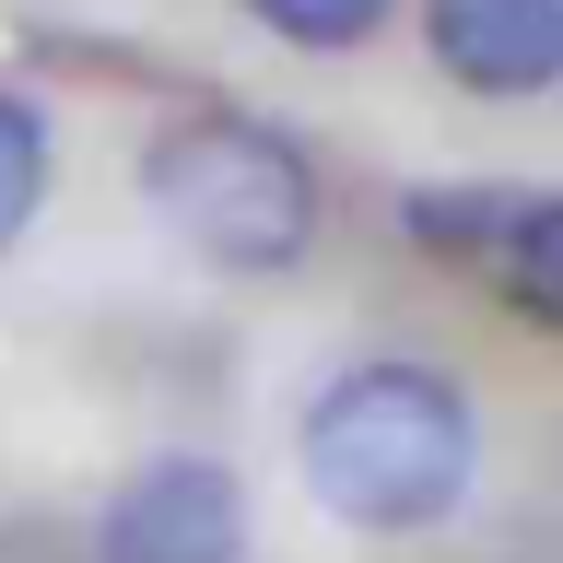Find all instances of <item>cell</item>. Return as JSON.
<instances>
[{
  "label": "cell",
  "instance_id": "obj_1",
  "mask_svg": "<svg viewBox=\"0 0 563 563\" xmlns=\"http://www.w3.org/2000/svg\"><path fill=\"white\" fill-rule=\"evenodd\" d=\"M470 470H482V422L434 364H352L306 411V493L364 540H411L457 517Z\"/></svg>",
  "mask_w": 563,
  "mask_h": 563
},
{
  "label": "cell",
  "instance_id": "obj_2",
  "mask_svg": "<svg viewBox=\"0 0 563 563\" xmlns=\"http://www.w3.org/2000/svg\"><path fill=\"white\" fill-rule=\"evenodd\" d=\"M141 188L176 235L200 246L211 271H294L317 246V165L282 130L235 118V106H200V118H165L153 153H141Z\"/></svg>",
  "mask_w": 563,
  "mask_h": 563
},
{
  "label": "cell",
  "instance_id": "obj_3",
  "mask_svg": "<svg viewBox=\"0 0 563 563\" xmlns=\"http://www.w3.org/2000/svg\"><path fill=\"white\" fill-rule=\"evenodd\" d=\"M95 563H246V482L223 457H141L95 517Z\"/></svg>",
  "mask_w": 563,
  "mask_h": 563
},
{
  "label": "cell",
  "instance_id": "obj_4",
  "mask_svg": "<svg viewBox=\"0 0 563 563\" xmlns=\"http://www.w3.org/2000/svg\"><path fill=\"white\" fill-rule=\"evenodd\" d=\"M434 70L470 95H552L563 82V0H422Z\"/></svg>",
  "mask_w": 563,
  "mask_h": 563
},
{
  "label": "cell",
  "instance_id": "obj_5",
  "mask_svg": "<svg viewBox=\"0 0 563 563\" xmlns=\"http://www.w3.org/2000/svg\"><path fill=\"white\" fill-rule=\"evenodd\" d=\"M493 271H505L517 317L563 329V200H517V211H505V235H493Z\"/></svg>",
  "mask_w": 563,
  "mask_h": 563
},
{
  "label": "cell",
  "instance_id": "obj_6",
  "mask_svg": "<svg viewBox=\"0 0 563 563\" xmlns=\"http://www.w3.org/2000/svg\"><path fill=\"white\" fill-rule=\"evenodd\" d=\"M47 211V118L24 95H0V246Z\"/></svg>",
  "mask_w": 563,
  "mask_h": 563
},
{
  "label": "cell",
  "instance_id": "obj_7",
  "mask_svg": "<svg viewBox=\"0 0 563 563\" xmlns=\"http://www.w3.org/2000/svg\"><path fill=\"white\" fill-rule=\"evenodd\" d=\"M271 35H294V47H364V35L387 24V0H246Z\"/></svg>",
  "mask_w": 563,
  "mask_h": 563
}]
</instances>
